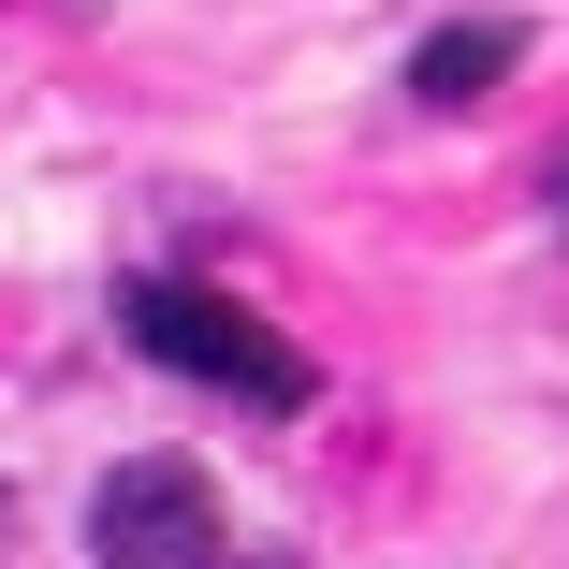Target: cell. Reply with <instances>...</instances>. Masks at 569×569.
I'll return each mask as SVG.
<instances>
[{
	"label": "cell",
	"instance_id": "5b68a950",
	"mask_svg": "<svg viewBox=\"0 0 569 569\" xmlns=\"http://www.w3.org/2000/svg\"><path fill=\"white\" fill-rule=\"evenodd\" d=\"M0 526H16V497H0Z\"/></svg>",
	"mask_w": 569,
	"mask_h": 569
},
{
	"label": "cell",
	"instance_id": "6da1fadb",
	"mask_svg": "<svg viewBox=\"0 0 569 569\" xmlns=\"http://www.w3.org/2000/svg\"><path fill=\"white\" fill-rule=\"evenodd\" d=\"M118 321H132V351H147V366H176V380H204V395H234V409H307V395H321L307 351H292L278 321L219 307V292H190V278H132Z\"/></svg>",
	"mask_w": 569,
	"mask_h": 569
},
{
	"label": "cell",
	"instance_id": "3957f363",
	"mask_svg": "<svg viewBox=\"0 0 569 569\" xmlns=\"http://www.w3.org/2000/svg\"><path fill=\"white\" fill-rule=\"evenodd\" d=\"M511 59H526V16H452L409 44V102H482Z\"/></svg>",
	"mask_w": 569,
	"mask_h": 569
},
{
	"label": "cell",
	"instance_id": "277c9868",
	"mask_svg": "<svg viewBox=\"0 0 569 569\" xmlns=\"http://www.w3.org/2000/svg\"><path fill=\"white\" fill-rule=\"evenodd\" d=\"M555 219H569V176H555Z\"/></svg>",
	"mask_w": 569,
	"mask_h": 569
},
{
	"label": "cell",
	"instance_id": "7a4b0ae2",
	"mask_svg": "<svg viewBox=\"0 0 569 569\" xmlns=\"http://www.w3.org/2000/svg\"><path fill=\"white\" fill-rule=\"evenodd\" d=\"M88 555L102 569H219V482L190 452H132L88 497Z\"/></svg>",
	"mask_w": 569,
	"mask_h": 569
},
{
	"label": "cell",
	"instance_id": "8992f818",
	"mask_svg": "<svg viewBox=\"0 0 569 569\" xmlns=\"http://www.w3.org/2000/svg\"><path fill=\"white\" fill-rule=\"evenodd\" d=\"M249 569H278V555H249Z\"/></svg>",
	"mask_w": 569,
	"mask_h": 569
}]
</instances>
